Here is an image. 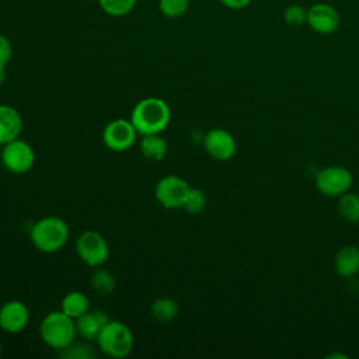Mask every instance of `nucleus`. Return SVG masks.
I'll use <instances>...</instances> for the list:
<instances>
[{
	"label": "nucleus",
	"instance_id": "5701e85b",
	"mask_svg": "<svg viewBox=\"0 0 359 359\" xmlns=\"http://www.w3.org/2000/svg\"><path fill=\"white\" fill-rule=\"evenodd\" d=\"M206 205H208V198H206L205 192L202 189H198V188H191V191H189V194L185 199L184 209L188 213L198 215L206 208Z\"/></svg>",
	"mask_w": 359,
	"mask_h": 359
},
{
	"label": "nucleus",
	"instance_id": "7ed1b4c3",
	"mask_svg": "<svg viewBox=\"0 0 359 359\" xmlns=\"http://www.w3.org/2000/svg\"><path fill=\"white\" fill-rule=\"evenodd\" d=\"M39 335L49 348L60 352L74 342L77 335L76 323L62 310L50 311L39 325Z\"/></svg>",
	"mask_w": 359,
	"mask_h": 359
},
{
	"label": "nucleus",
	"instance_id": "a878e982",
	"mask_svg": "<svg viewBox=\"0 0 359 359\" xmlns=\"http://www.w3.org/2000/svg\"><path fill=\"white\" fill-rule=\"evenodd\" d=\"M13 55V46L10 39L0 34V67H6Z\"/></svg>",
	"mask_w": 359,
	"mask_h": 359
},
{
	"label": "nucleus",
	"instance_id": "dca6fc26",
	"mask_svg": "<svg viewBox=\"0 0 359 359\" xmlns=\"http://www.w3.org/2000/svg\"><path fill=\"white\" fill-rule=\"evenodd\" d=\"M139 147H140L142 154L146 158L154 160V161L163 160L167 154V150H168L167 140L163 136H160V133L142 135Z\"/></svg>",
	"mask_w": 359,
	"mask_h": 359
},
{
	"label": "nucleus",
	"instance_id": "1a4fd4ad",
	"mask_svg": "<svg viewBox=\"0 0 359 359\" xmlns=\"http://www.w3.org/2000/svg\"><path fill=\"white\" fill-rule=\"evenodd\" d=\"M137 130L130 119L118 118L107 123L102 130V143L112 151H125L137 140Z\"/></svg>",
	"mask_w": 359,
	"mask_h": 359
},
{
	"label": "nucleus",
	"instance_id": "ddd939ff",
	"mask_svg": "<svg viewBox=\"0 0 359 359\" xmlns=\"http://www.w3.org/2000/svg\"><path fill=\"white\" fill-rule=\"evenodd\" d=\"M22 130V118L20 112L6 104H0V144H6L17 137Z\"/></svg>",
	"mask_w": 359,
	"mask_h": 359
},
{
	"label": "nucleus",
	"instance_id": "2eb2a0df",
	"mask_svg": "<svg viewBox=\"0 0 359 359\" xmlns=\"http://www.w3.org/2000/svg\"><path fill=\"white\" fill-rule=\"evenodd\" d=\"M334 268L342 278H351L359 272V248L355 245L342 247L335 258Z\"/></svg>",
	"mask_w": 359,
	"mask_h": 359
},
{
	"label": "nucleus",
	"instance_id": "f03ea898",
	"mask_svg": "<svg viewBox=\"0 0 359 359\" xmlns=\"http://www.w3.org/2000/svg\"><path fill=\"white\" fill-rule=\"evenodd\" d=\"M70 236L67 223L59 216H45L34 223L29 237L31 243L41 252L52 254L62 250Z\"/></svg>",
	"mask_w": 359,
	"mask_h": 359
},
{
	"label": "nucleus",
	"instance_id": "39448f33",
	"mask_svg": "<svg viewBox=\"0 0 359 359\" xmlns=\"http://www.w3.org/2000/svg\"><path fill=\"white\" fill-rule=\"evenodd\" d=\"M76 252L88 266L100 268L109 257V247L101 233L86 230L76 240Z\"/></svg>",
	"mask_w": 359,
	"mask_h": 359
},
{
	"label": "nucleus",
	"instance_id": "9d476101",
	"mask_svg": "<svg viewBox=\"0 0 359 359\" xmlns=\"http://www.w3.org/2000/svg\"><path fill=\"white\" fill-rule=\"evenodd\" d=\"M306 24L317 34L330 35L339 28L341 17L334 6L318 1L307 8Z\"/></svg>",
	"mask_w": 359,
	"mask_h": 359
},
{
	"label": "nucleus",
	"instance_id": "f8f14e48",
	"mask_svg": "<svg viewBox=\"0 0 359 359\" xmlns=\"http://www.w3.org/2000/svg\"><path fill=\"white\" fill-rule=\"evenodd\" d=\"M29 321V310L21 300H8L0 307V328L8 334L21 332Z\"/></svg>",
	"mask_w": 359,
	"mask_h": 359
},
{
	"label": "nucleus",
	"instance_id": "f257e3e1",
	"mask_svg": "<svg viewBox=\"0 0 359 359\" xmlns=\"http://www.w3.org/2000/svg\"><path fill=\"white\" fill-rule=\"evenodd\" d=\"M171 121V109L168 104L158 97H147L140 100L132 109L130 122L139 135L161 133Z\"/></svg>",
	"mask_w": 359,
	"mask_h": 359
},
{
	"label": "nucleus",
	"instance_id": "0eeeda50",
	"mask_svg": "<svg viewBox=\"0 0 359 359\" xmlns=\"http://www.w3.org/2000/svg\"><path fill=\"white\" fill-rule=\"evenodd\" d=\"M191 191V185L178 175H165L160 178L154 188L157 202L165 209L184 208L185 199Z\"/></svg>",
	"mask_w": 359,
	"mask_h": 359
},
{
	"label": "nucleus",
	"instance_id": "bb28decb",
	"mask_svg": "<svg viewBox=\"0 0 359 359\" xmlns=\"http://www.w3.org/2000/svg\"><path fill=\"white\" fill-rule=\"evenodd\" d=\"M226 8L230 10H244L247 8L252 0H219Z\"/></svg>",
	"mask_w": 359,
	"mask_h": 359
},
{
	"label": "nucleus",
	"instance_id": "cd10ccee",
	"mask_svg": "<svg viewBox=\"0 0 359 359\" xmlns=\"http://www.w3.org/2000/svg\"><path fill=\"white\" fill-rule=\"evenodd\" d=\"M6 80V69L0 67V84H3Z\"/></svg>",
	"mask_w": 359,
	"mask_h": 359
},
{
	"label": "nucleus",
	"instance_id": "f3484780",
	"mask_svg": "<svg viewBox=\"0 0 359 359\" xmlns=\"http://www.w3.org/2000/svg\"><path fill=\"white\" fill-rule=\"evenodd\" d=\"M60 310L69 317H72L73 320H76L77 317H80L81 314L90 310V300L84 293L79 290H73L65 294V297L62 299Z\"/></svg>",
	"mask_w": 359,
	"mask_h": 359
},
{
	"label": "nucleus",
	"instance_id": "6e6552de",
	"mask_svg": "<svg viewBox=\"0 0 359 359\" xmlns=\"http://www.w3.org/2000/svg\"><path fill=\"white\" fill-rule=\"evenodd\" d=\"M353 178L348 168L341 165H328L321 168L316 175L317 189L327 196H339L349 191Z\"/></svg>",
	"mask_w": 359,
	"mask_h": 359
},
{
	"label": "nucleus",
	"instance_id": "4be33fe9",
	"mask_svg": "<svg viewBox=\"0 0 359 359\" xmlns=\"http://www.w3.org/2000/svg\"><path fill=\"white\" fill-rule=\"evenodd\" d=\"M189 0H158V11L167 18H178L187 13Z\"/></svg>",
	"mask_w": 359,
	"mask_h": 359
},
{
	"label": "nucleus",
	"instance_id": "4468645a",
	"mask_svg": "<svg viewBox=\"0 0 359 359\" xmlns=\"http://www.w3.org/2000/svg\"><path fill=\"white\" fill-rule=\"evenodd\" d=\"M111 318L102 310H93V311L88 310L74 320L77 335L83 337L86 341L95 339L100 331L102 330V327Z\"/></svg>",
	"mask_w": 359,
	"mask_h": 359
},
{
	"label": "nucleus",
	"instance_id": "a211bd4d",
	"mask_svg": "<svg viewBox=\"0 0 359 359\" xmlns=\"http://www.w3.org/2000/svg\"><path fill=\"white\" fill-rule=\"evenodd\" d=\"M180 307L171 297H157L150 306L151 317L158 323H170L178 316Z\"/></svg>",
	"mask_w": 359,
	"mask_h": 359
},
{
	"label": "nucleus",
	"instance_id": "20e7f679",
	"mask_svg": "<svg viewBox=\"0 0 359 359\" xmlns=\"http://www.w3.org/2000/svg\"><path fill=\"white\" fill-rule=\"evenodd\" d=\"M95 342L104 355L122 359L132 352L135 338L130 328L125 323L109 320L97 335Z\"/></svg>",
	"mask_w": 359,
	"mask_h": 359
},
{
	"label": "nucleus",
	"instance_id": "412c9836",
	"mask_svg": "<svg viewBox=\"0 0 359 359\" xmlns=\"http://www.w3.org/2000/svg\"><path fill=\"white\" fill-rule=\"evenodd\" d=\"M136 3L137 0H98L101 10L111 17H123L129 14Z\"/></svg>",
	"mask_w": 359,
	"mask_h": 359
},
{
	"label": "nucleus",
	"instance_id": "423d86ee",
	"mask_svg": "<svg viewBox=\"0 0 359 359\" xmlns=\"http://www.w3.org/2000/svg\"><path fill=\"white\" fill-rule=\"evenodd\" d=\"M0 161L3 167L13 174L28 172L35 163V151L32 146L17 137L1 147Z\"/></svg>",
	"mask_w": 359,
	"mask_h": 359
},
{
	"label": "nucleus",
	"instance_id": "6ab92c4d",
	"mask_svg": "<svg viewBox=\"0 0 359 359\" xmlns=\"http://www.w3.org/2000/svg\"><path fill=\"white\" fill-rule=\"evenodd\" d=\"M337 212L346 222H359V195L351 192L339 195L337 202Z\"/></svg>",
	"mask_w": 359,
	"mask_h": 359
},
{
	"label": "nucleus",
	"instance_id": "aec40b11",
	"mask_svg": "<svg viewBox=\"0 0 359 359\" xmlns=\"http://www.w3.org/2000/svg\"><path fill=\"white\" fill-rule=\"evenodd\" d=\"M90 285L93 287V290H95L98 294L101 296H107L111 294L115 287H116V280L114 278V275L104 269V268H98L93 272L91 279H90Z\"/></svg>",
	"mask_w": 359,
	"mask_h": 359
},
{
	"label": "nucleus",
	"instance_id": "393cba45",
	"mask_svg": "<svg viewBox=\"0 0 359 359\" xmlns=\"http://www.w3.org/2000/svg\"><path fill=\"white\" fill-rule=\"evenodd\" d=\"M60 356L73 358V359H91L95 356V352L87 344H76L73 342L63 351H60Z\"/></svg>",
	"mask_w": 359,
	"mask_h": 359
},
{
	"label": "nucleus",
	"instance_id": "9b49d317",
	"mask_svg": "<svg viewBox=\"0 0 359 359\" xmlns=\"http://www.w3.org/2000/svg\"><path fill=\"white\" fill-rule=\"evenodd\" d=\"M203 147L212 158L219 161L230 160L237 150L236 139L233 135L222 128H215L205 133Z\"/></svg>",
	"mask_w": 359,
	"mask_h": 359
},
{
	"label": "nucleus",
	"instance_id": "b1692460",
	"mask_svg": "<svg viewBox=\"0 0 359 359\" xmlns=\"http://www.w3.org/2000/svg\"><path fill=\"white\" fill-rule=\"evenodd\" d=\"M283 20L289 27H302L307 21V8L300 4H289L283 11Z\"/></svg>",
	"mask_w": 359,
	"mask_h": 359
},
{
	"label": "nucleus",
	"instance_id": "c85d7f7f",
	"mask_svg": "<svg viewBox=\"0 0 359 359\" xmlns=\"http://www.w3.org/2000/svg\"><path fill=\"white\" fill-rule=\"evenodd\" d=\"M1 352H3V346H1V344H0V356H1Z\"/></svg>",
	"mask_w": 359,
	"mask_h": 359
}]
</instances>
